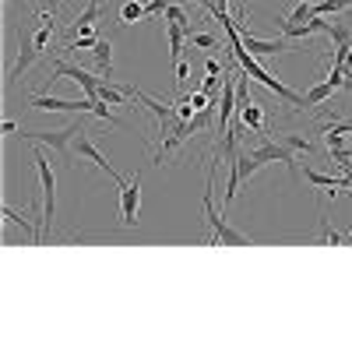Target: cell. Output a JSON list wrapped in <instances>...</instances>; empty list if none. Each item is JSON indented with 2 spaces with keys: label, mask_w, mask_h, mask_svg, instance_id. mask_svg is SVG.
<instances>
[{
  "label": "cell",
  "mask_w": 352,
  "mask_h": 352,
  "mask_svg": "<svg viewBox=\"0 0 352 352\" xmlns=\"http://www.w3.org/2000/svg\"><path fill=\"white\" fill-rule=\"evenodd\" d=\"M92 53H96V67H99V74H102V78H113V50H109V39H99Z\"/></svg>",
  "instance_id": "15"
},
{
  "label": "cell",
  "mask_w": 352,
  "mask_h": 352,
  "mask_svg": "<svg viewBox=\"0 0 352 352\" xmlns=\"http://www.w3.org/2000/svg\"><path fill=\"white\" fill-rule=\"evenodd\" d=\"M250 152H254V155H257L261 162H285L292 176L300 173V166H296V152H292L289 144L275 141V138H272V141H264V144H257V148H250Z\"/></svg>",
  "instance_id": "7"
},
{
  "label": "cell",
  "mask_w": 352,
  "mask_h": 352,
  "mask_svg": "<svg viewBox=\"0 0 352 352\" xmlns=\"http://www.w3.org/2000/svg\"><path fill=\"white\" fill-rule=\"evenodd\" d=\"M88 113H96L99 120H106V124H113V127H120V124H124V120H116V116L106 109V99H92V109H88Z\"/></svg>",
  "instance_id": "23"
},
{
  "label": "cell",
  "mask_w": 352,
  "mask_h": 352,
  "mask_svg": "<svg viewBox=\"0 0 352 352\" xmlns=\"http://www.w3.org/2000/svg\"><path fill=\"white\" fill-rule=\"evenodd\" d=\"M328 36L335 39V46H352V25L349 21H331V32Z\"/></svg>",
  "instance_id": "18"
},
{
  "label": "cell",
  "mask_w": 352,
  "mask_h": 352,
  "mask_svg": "<svg viewBox=\"0 0 352 352\" xmlns=\"http://www.w3.org/2000/svg\"><path fill=\"white\" fill-rule=\"evenodd\" d=\"M278 32H282L289 43H292V39H310V36H314V32H310V21H307V25H278Z\"/></svg>",
  "instance_id": "22"
},
{
  "label": "cell",
  "mask_w": 352,
  "mask_h": 352,
  "mask_svg": "<svg viewBox=\"0 0 352 352\" xmlns=\"http://www.w3.org/2000/svg\"><path fill=\"white\" fill-rule=\"evenodd\" d=\"M99 14H102V4H99V0H88V8H85L81 14H74V21H71V36L92 32L96 21H99Z\"/></svg>",
  "instance_id": "11"
},
{
  "label": "cell",
  "mask_w": 352,
  "mask_h": 352,
  "mask_svg": "<svg viewBox=\"0 0 352 352\" xmlns=\"http://www.w3.org/2000/svg\"><path fill=\"white\" fill-rule=\"evenodd\" d=\"M138 208H141V173H134V180L120 184V222L134 226L138 222Z\"/></svg>",
  "instance_id": "6"
},
{
  "label": "cell",
  "mask_w": 352,
  "mask_h": 352,
  "mask_svg": "<svg viewBox=\"0 0 352 352\" xmlns=\"http://www.w3.org/2000/svg\"><path fill=\"white\" fill-rule=\"evenodd\" d=\"M36 56H39V46H36V39L32 36H28V32H21V50H18V60H14V67L8 71V88H14L18 85V78L28 71V67H32L36 64Z\"/></svg>",
  "instance_id": "10"
},
{
  "label": "cell",
  "mask_w": 352,
  "mask_h": 352,
  "mask_svg": "<svg viewBox=\"0 0 352 352\" xmlns=\"http://www.w3.org/2000/svg\"><path fill=\"white\" fill-rule=\"evenodd\" d=\"M60 4H64V0H43V8H39V11H46V14H56V11H60Z\"/></svg>",
  "instance_id": "32"
},
{
  "label": "cell",
  "mask_w": 352,
  "mask_h": 352,
  "mask_svg": "<svg viewBox=\"0 0 352 352\" xmlns=\"http://www.w3.org/2000/svg\"><path fill=\"white\" fill-rule=\"evenodd\" d=\"M187 78H190V64L180 56V60H176V88H184V81H187Z\"/></svg>",
  "instance_id": "30"
},
{
  "label": "cell",
  "mask_w": 352,
  "mask_h": 352,
  "mask_svg": "<svg viewBox=\"0 0 352 352\" xmlns=\"http://www.w3.org/2000/svg\"><path fill=\"white\" fill-rule=\"evenodd\" d=\"M32 39H36V46H39V53H43V50L50 46V39H53V25H46V21H43V25H39V32H36Z\"/></svg>",
  "instance_id": "26"
},
{
  "label": "cell",
  "mask_w": 352,
  "mask_h": 352,
  "mask_svg": "<svg viewBox=\"0 0 352 352\" xmlns=\"http://www.w3.org/2000/svg\"><path fill=\"white\" fill-rule=\"evenodd\" d=\"M187 46H197V50H215V46H219V39H215L212 32H194V36L187 39Z\"/></svg>",
  "instance_id": "24"
},
{
  "label": "cell",
  "mask_w": 352,
  "mask_h": 352,
  "mask_svg": "<svg viewBox=\"0 0 352 352\" xmlns=\"http://www.w3.org/2000/svg\"><path fill=\"white\" fill-rule=\"evenodd\" d=\"M314 18V4H296V11H292L289 18H282L278 25H307Z\"/></svg>",
  "instance_id": "19"
},
{
  "label": "cell",
  "mask_w": 352,
  "mask_h": 352,
  "mask_svg": "<svg viewBox=\"0 0 352 352\" xmlns=\"http://www.w3.org/2000/svg\"><path fill=\"white\" fill-rule=\"evenodd\" d=\"M215 166L219 162H212V169H208V180H204V219H208V226H212V247H250L254 240L247 236V232H240V229H232L222 215H215V201H212V187H215Z\"/></svg>",
  "instance_id": "1"
},
{
  "label": "cell",
  "mask_w": 352,
  "mask_h": 352,
  "mask_svg": "<svg viewBox=\"0 0 352 352\" xmlns=\"http://www.w3.org/2000/svg\"><path fill=\"white\" fill-rule=\"evenodd\" d=\"M85 127L74 120V124H67V127H60V131H21L18 138L21 141H28V144H50L53 152H60V155H67V148H71V141L81 134Z\"/></svg>",
  "instance_id": "4"
},
{
  "label": "cell",
  "mask_w": 352,
  "mask_h": 352,
  "mask_svg": "<svg viewBox=\"0 0 352 352\" xmlns=\"http://www.w3.org/2000/svg\"><path fill=\"white\" fill-rule=\"evenodd\" d=\"M194 4H201L204 11H208V8H212V0H194Z\"/></svg>",
  "instance_id": "33"
},
{
  "label": "cell",
  "mask_w": 352,
  "mask_h": 352,
  "mask_svg": "<svg viewBox=\"0 0 352 352\" xmlns=\"http://www.w3.org/2000/svg\"><path fill=\"white\" fill-rule=\"evenodd\" d=\"M32 162H36L39 184H43V194H46V204H43V219H39V226H43V232H46V229L53 226V219H56V173H53V166L46 162L43 144H36V148H32Z\"/></svg>",
  "instance_id": "2"
},
{
  "label": "cell",
  "mask_w": 352,
  "mask_h": 352,
  "mask_svg": "<svg viewBox=\"0 0 352 352\" xmlns=\"http://www.w3.org/2000/svg\"><path fill=\"white\" fill-rule=\"evenodd\" d=\"M28 106L43 109V113H85V109H92V99H60V96L39 92V96H32Z\"/></svg>",
  "instance_id": "5"
},
{
  "label": "cell",
  "mask_w": 352,
  "mask_h": 352,
  "mask_svg": "<svg viewBox=\"0 0 352 352\" xmlns=\"http://www.w3.org/2000/svg\"><path fill=\"white\" fill-rule=\"evenodd\" d=\"M296 4H317V0H296Z\"/></svg>",
  "instance_id": "34"
},
{
  "label": "cell",
  "mask_w": 352,
  "mask_h": 352,
  "mask_svg": "<svg viewBox=\"0 0 352 352\" xmlns=\"http://www.w3.org/2000/svg\"><path fill=\"white\" fill-rule=\"evenodd\" d=\"M173 4V0H148L144 4V18H155V14H166V8Z\"/></svg>",
  "instance_id": "28"
},
{
  "label": "cell",
  "mask_w": 352,
  "mask_h": 352,
  "mask_svg": "<svg viewBox=\"0 0 352 352\" xmlns=\"http://www.w3.org/2000/svg\"><path fill=\"white\" fill-rule=\"evenodd\" d=\"M275 141H282V144H289L292 152H303V155H314V144L303 138V134H289V131H268Z\"/></svg>",
  "instance_id": "13"
},
{
  "label": "cell",
  "mask_w": 352,
  "mask_h": 352,
  "mask_svg": "<svg viewBox=\"0 0 352 352\" xmlns=\"http://www.w3.org/2000/svg\"><path fill=\"white\" fill-rule=\"evenodd\" d=\"M310 32L314 36H328L331 32V21H324V14H314L310 18Z\"/></svg>",
  "instance_id": "27"
},
{
  "label": "cell",
  "mask_w": 352,
  "mask_h": 352,
  "mask_svg": "<svg viewBox=\"0 0 352 352\" xmlns=\"http://www.w3.org/2000/svg\"><path fill=\"white\" fill-rule=\"evenodd\" d=\"M141 18H144L141 0H127V4L120 8V25H131V21H141Z\"/></svg>",
  "instance_id": "20"
},
{
  "label": "cell",
  "mask_w": 352,
  "mask_h": 352,
  "mask_svg": "<svg viewBox=\"0 0 352 352\" xmlns=\"http://www.w3.org/2000/svg\"><path fill=\"white\" fill-rule=\"evenodd\" d=\"M335 92H338V88H335L331 81H320V85H314L310 92L303 96V109H317V106H324Z\"/></svg>",
  "instance_id": "12"
},
{
  "label": "cell",
  "mask_w": 352,
  "mask_h": 352,
  "mask_svg": "<svg viewBox=\"0 0 352 352\" xmlns=\"http://www.w3.org/2000/svg\"><path fill=\"white\" fill-rule=\"evenodd\" d=\"M240 39H243V46L254 53V56H278V53H292V46H289V39L282 36V39H257L250 28H240Z\"/></svg>",
  "instance_id": "8"
},
{
  "label": "cell",
  "mask_w": 352,
  "mask_h": 352,
  "mask_svg": "<svg viewBox=\"0 0 352 352\" xmlns=\"http://www.w3.org/2000/svg\"><path fill=\"white\" fill-rule=\"evenodd\" d=\"M222 81H226V74H208V78H204V81H201V88H204V92H208V96H215Z\"/></svg>",
  "instance_id": "29"
},
{
  "label": "cell",
  "mask_w": 352,
  "mask_h": 352,
  "mask_svg": "<svg viewBox=\"0 0 352 352\" xmlns=\"http://www.w3.org/2000/svg\"><path fill=\"white\" fill-rule=\"evenodd\" d=\"M240 120H243L254 134H268V127H264V109H261V106H254V102L240 109Z\"/></svg>",
  "instance_id": "16"
},
{
  "label": "cell",
  "mask_w": 352,
  "mask_h": 352,
  "mask_svg": "<svg viewBox=\"0 0 352 352\" xmlns=\"http://www.w3.org/2000/svg\"><path fill=\"white\" fill-rule=\"evenodd\" d=\"M317 222H320V232H317V240H320V243H331V247L345 243V236H338L335 229H328V222H324V219H317Z\"/></svg>",
  "instance_id": "25"
},
{
  "label": "cell",
  "mask_w": 352,
  "mask_h": 352,
  "mask_svg": "<svg viewBox=\"0 0 352 352\" xmlns=\"http://www.w3.org/2000/svg\"><path fill=\"white\" fill-rule=\"evenodd\" d=\"M74 148H78V155H81V159H88V162H96L99 169H106V176H113V180H116V184H124V176H120V173H116V169L109 166V159H106V155H102V152L96 148V141H92V138H88V131H81V134L74 138Z\"/></svg>",
  "instance_id": "9"
},
{
  "label": "cell",
  "mask_w": 352,
  "mask_h": 352,
  "mask_svg": "<svg viewBox=\"0 0 352 352\" xmlns=\"http://www.w3.org/2000/svg\"><path fill=\"white\" fill-rule=\"evenodd\" d=\"M56 78H71L74 85L85 88V99H99L102 74H92V71H85V67H78V64H67V60H56V64H53V74H46L43 85H50V81H56Z\"/></svg>",
  "instance_id": "3"
},
{
  "label": "cell",
  "mask_w": 352,
  "mask_h": 352,
  "mask_svg": "<svg viewBox=\"0 0 352 352\" xmlns=\"http://www.w3.org/2000/svg\"><path fill=\"white\" fill-rule=\"evenodd\" d=\"M349 243H352V232H349Z\"/></svg>",
  "instance_id": "35"
},
{
  "label": "cell",
  "mask_w": 352,
  "mask_h": 352,
  "mask_svg": "<svg viewBox=\"0 0 352 352\" xmlns=\"http://www.w3.org/2000/svg\"><path fill=\"white\" fill-rule=\"evenodd\" d=\"M99 99H106L109 106H127V88H116L109 78H102V85H99Z\"/></svg>",
  "instance_id": "17"
},
{
  "label": "cell",
  "mask_w": 352,
  "mask_h": 352,
  "mask_svg": "<svg viewBox=\"0 0 352 352\" xmlns=\"http://www.w3.org/2000/svg\"><path fill=\"white\" fill-rule=\"evenodd\" d=\"M345 8H352V0H317L314 14H335V11H345Z\"/></svg>",
  "instance_id": "21"
},
{
  "label": "cell",
  "mask_w": 352,
  "mask_h": 352,
  "mask_svg": "<svg viewBox=\"0 0 352 352\" xmlns=\"http://www.w3.org/2000/svg\"><path fill=\"white\" fill-rule=\"evenodd\" d=\"M204 74H222V64L215 60V56H208V60H204Z\"/></svg>",
  "instance_id": "31"
},
{
  "label": "cell",
  "mask_w": 352,
  "mask_h": 352,
  "mask_svg": "<svg viewBox=\"0 0 352 352\" xmlns=\"http://www.w3.org/2000/svg\"><path fill=\"white\" fill-rule=\"evenodd\" d=\"M303 176L310 180V187H331V194L335 190H345V176H324V173H317V169H303Z\"/></svg>",
  "instance_id": "14"
}]
</instances>
